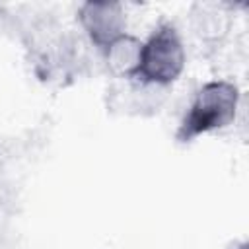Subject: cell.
Listing matches in <instances>:
<instances>
[{
    "instance_id": "6da1fadb",
    "label": "cell",
    "mask_w": 249,
    "mask_h": 249,
    "mask_svg": "<svg viewBox=\"0 0 249 249\" xmlns=\"http://www.w3.org/2000/svg\"><path fill=\"white\" fill-rule=\"evenodd\" d=\"M241 89L233 80L212 78L202 82L191 95L175 130L177 144L195 140L230 128L241 111Z\"/></svg>"
},
{
    "instance_id": "7a4b0ae2",
    "label": "cell",
    "mask_w": 249,
    "mask_h": 249,
    "mask_svg": "<svg viewBox=\"0 0 249 249\" xmlns=\"http://www.w3.org/2000/svg\"><path fill=\"white\" fill-rule=\"evenodd\" d=\"M187 68V47L173 21L161 19L142 39L140 66L134 84L167 89L181 80Z\"/></svg>"
},
{
    "instance_id": "3957f363",
    "label": "cell",
    "mask_w": 249,
    "mask_h": 249,
    "mask_svg": "<svg viewBox=\"0 0 249 249\" xmlns=\"http://www.w3.org/2000/svg\"><path fill=\"white\" fill-rule=\"evenodd\" d=\"M76 21L86 41L101 54L109 43L126 33L128 16L121 2L86 0L76 8Z\"/></svg>"
},
{
    "instance_id": "277c9868",
    "label": "cell",
    "mask_w": 249,
    "mask_h": 249,
    "mask_svg": "<svg viewBox=\"0 0 249 249\" xmlns=\"http://www.w3.org/2000/svg\"><path fill=\"white\" fill-rule=\"evenodd\" d=\"M187 23L200 45L220 47L233 27V10L226 2H195L187 12Z\"/></svg>"
},
{
    "instance_id": "5b68a950",
    "label": "cell",
    "mask_w": 249,
    "mask_h": 249,
    "mask_svg": "<svg viewBox=\"0 0 249 249\" xmlns=\"http://www.w3.org/2000/svg\"><path fill=\"white\" fill-rule=\"evenodd\" d=\"M140 54H142V39L130 31L117 37L101 53L107 72L117 80H128V82H132L138 72Z\"/></svg>"
},
{
    "instance_id": "8992f818",
    "label": "cell",
    "mask_w": 249,
    "mask_h": 249,
    "mask_svg": "<svg viewBox=\"0 0 249 249\" xmlns=\"http://www.w3.org/2000/svg\"><path fill=\"white\" fill-rule=\"evenodd\" d=\"M228 249H247V241H233Z\"/></svg>"
}]
</instances>
